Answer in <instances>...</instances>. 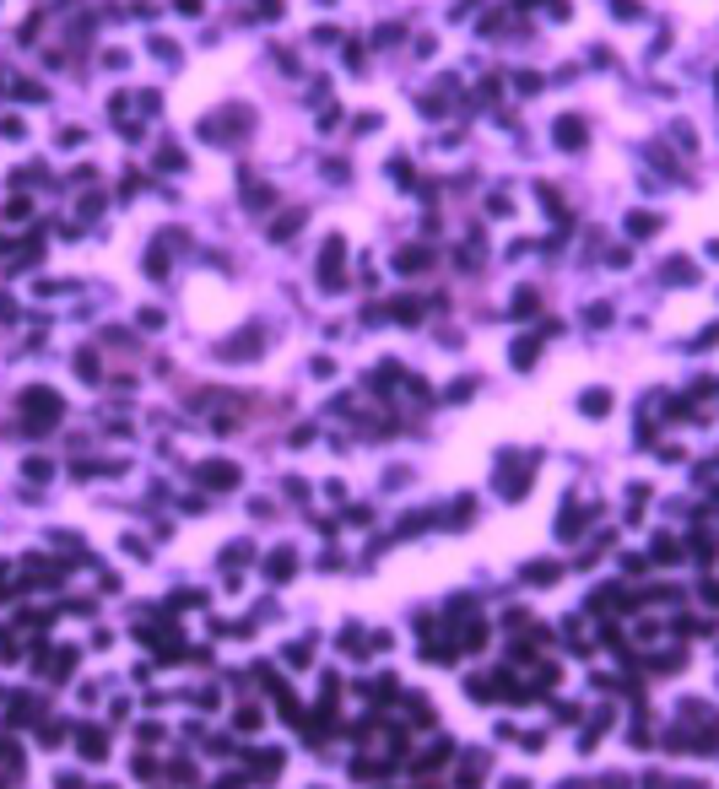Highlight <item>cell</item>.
I'll list each match as a JSON object with an SVG mask.
<instances>
[{
  "label": "cell",
  "mask_w": 719,
  "mask_h": 789,
  "mask_svg": "<svg viewBox=\"0 0 719 789\" xmlns=\"http://www.w3.org/2000/svg\"><path fill=\"white\" fill-rule=\"evenodd\" d=\"M481 762H487L481 752H465V768H460L455 784H460V789H476V784H481Z\"/></svg>",
  "instance_id": "7a4b0ae2"
},
{
  "label": "cell",
  "mask_w": 719,
  "mask_h": 789,
  "mask_svg": "<svg viewBox=\"0 0 719 789\" xmlns=\"http://www.w3.org/2000/svg\"><path fill=\"white\" fill-rule=\"evenodd\" d=\"M76 735H81L76 752H81L87 762H103V757H108V735H103V730H92V725H87V730H76Z\"/></svg>",
  "instance_id": "6da1fadb"
},
{
  "label": "cell",
  "mask_w": 719,
  "mask_h": 789,
  "mask_svg": "<svg viewBox=\"0 0 719 789\" xmlns=\"http://www.w3.org/2000/svg\"><path fill=\"white\" fill-rule=\"evenodd\" d=\"M54 789H81V778H76V773H60V784H54Z\"/></svg>",
  "instance_id": "52a82bcc"
},
{
  "label": "cell",
  "mask_w": 719,
  "mask_h": 789,
  "mask_svg": "<svg viewBox=\"0 0 719 789\" xmlns=\"http://www.w3.org/2000/svg\"><path fill=\"white\" fill-rule=\"evenodd\" d=\"M503 789H525V778H508V784H503Z\"/></svg>",
  "instance_id": "9c48e42d"
},
{
  "label": "cell",
  "mask_w": 719,
  "mask_h": 789,
  "mask_svg": "<svg viewBox=\"0 0 719 789\" xmlns=\"http://www.w3.org/2000/svg\"><path fill=\"white\" fill-rule=\"evenodd\" d=\"M238 730H260V708H238Z\"/></svg>",
  "instance_id": "277c9868"
},
{
  "label": "cell",
  "mask_w": 719,
  "mask_h": 789,
  "mask_svg": "<svg viewBox=\"0 0 719 789\" xmlns=\"http://www.w3.org/2000/svg\"><path fill=\"white\" fill-rule=\"evenodd\" d=\"M643 789H665V778H660V773H649V778H643Z\"/></svg>",
  "instance_id": "ba28073f"
},
{
  "label": "cell",
  "mask_w": 719,
  "mask_h": 789,
  "mask_svg": "<svg viewBox=\"0 0 719 789\" xmlns=\"http://www.w3.org/2000/svg\"><path fill=\"white\" fill-rule=\"evenodd\" d=\"M33 713H38V703H33V698H16V703H11V713H6V719H11V725H28Z\"/></svg>",
  "instance_id": "3957f363"
},
{
  "label": "cell",
  "mask_w": 719,
  "mask_h": 789,
  "mask_svg": "<svg viewBox=\"0 0 719 789\" xmlns=\"http://www.w3.org/2000/svg\"><path fill=\"white\" fill-rule=\"evenodd\" d=\"M38 741H44V746H60V741H65V730H60V725H44V735H38Z\"/></svg>",
  "instance_id": "8992f818"
},
{
  "label": "cell",
  "mask_w": 719,
  "mask_h": 789,
  "mask_svg": "<svg viewBox=\"0 0 719 789\" xmlns=\"http://www.w3.org/2000/svg\"><path fill=\"white\" fill-rule=\"evenodd\" d=\"M71 670H76V654L65 649V654H60V660H54V676H71Z\"/></svg>",
  "instance_id": "5b68a950"
}]
</instances>
